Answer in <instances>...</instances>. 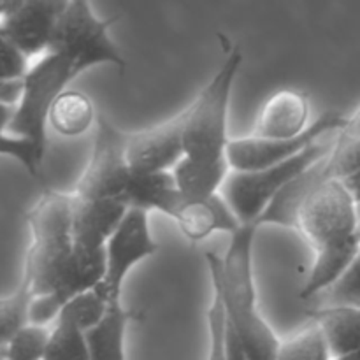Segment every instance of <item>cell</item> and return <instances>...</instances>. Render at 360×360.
Returning <instances> with one entry per match:
<instances>
[{
  "label": "cell",
  "mask_w": 360,
  "mask_h": 360,
  "mask_svg": "<svg viewBox=\"0 0 360 360\" xmlns=\"http://www.w3.org/2000/svg\"><path fill=\"white\" fill-rule=\"evenodd\" d=\"M34 292L28 285H18L16 290L9 295H4L0 301V333L2 345L7 343L18 330L30 323V304Z\"/></svg>",
  "instance_id": "cell-24"
},
{
  "label": "cell",
  "mask_w": 360,
  "mask_h": 360,
  "mask_svg": "<svg viewBox=\"0 0 360 360\" xmlns=\"http://www.w3.org/2000/svg\"><path fill=\"white\" fill-rule=\"evenodd\" d=\"M333 141L320 139L319 143L306 148L297 157L280 162V164L252 169V171H234L232 169L221 186V195L227 199V202L231 204L243 224H248V221L260 224V217L273 204V200L295 178H299L302 172L322 160L333 148Z\"/></svg>",
  "instance_id": "cell-4"
},
{
  "label": "cell",
  "mask_w": 360,
  "mask_h": 360,
  "mask_svg": "<svg viewBox=\"0 0 360 360\" xmlns=\"http://www.w3.org/2000/svg\"><path fill=\"white\" fill-rule=\"evenodd\" d=\"M323 294L329 297V304L360 306V250L347 271Z\"/></svg>",
  "instance_id": "cell-27"
},
{
  "label": "cell",
  "mask_w": 360,
  "mask_h": 360,
  "mask_svg": "<svg viewBox=\"0 0 360 360\" xmlns=\"http://www.w3.org/2000/svg\"><path fill=\"white\" fill-rule=\"evenodd\" d=\"M44 360H91L86 333L69 320L56 319Z\"/></svg>",
  "instance_id": "cell-22"
},
{
  "label": "cell",
  "mask_w": 360,
  "mask_h": 360,
  "mask_svg": "<svg viewBox=\"0 0 360 360\" xmlns=\"http://www.w3.org/2000/svg\"><path fill=\"white\" fill-rule=\"evenodd\" d=\"M30 243L25 255L21 283L34 295L55 288L63 267L74 252L72 192L44 190L27 213Z\"/></svg>",
  "instance_id": "cell-2"
},
{
  "label": "cell",
  "mask_w": 360,
  "mask_h": 360,
  "mask_svg": "<svg viewBox=\"0 0 360 360\" xmlns=\"http://www.w3.org/2000/svg\"><path fill=\"white\" fill-rule=\"evenodd\" d=\"M157 252L158 243L151 234L150 211L130 207L105 245V274L95 288L109 302L122 301L130 271Z\"/></svg>",
  "instance_id": "cell-10"
},
{
  "label": "cell",
  "mask_w": 360,
  "mask_h": 360,
  "mask_svg": "<svg viewBox=\"0 0 360 360\" xmlns=\"http://www.w3.org/2000/svg\"><path fill=\"white\" fill-rule=\"evenodd\" d=\"M241 49L234 48L210 83L185 108V155L197 158L227 157L229 108L241 69Z\"/></svg>",
  "instance_id": "cell-3"
},
{
  "label": "cell",
  "mask_w": 360,
  "mask_h": 360,
  "mask_svg": "<svg viewBox=\"0 0 360 360\" xmlns=\"http://www.w3.org/2000/svg\"><path fill=\"white\" fill-rule=\"evenodd\" d=\"M27 0H0V14L2 18L11 16L13 13H16Z\"/></svg>",
  "instance_id": "cell-32"
},
{
  "label": "cell",
  "mask_w": 360,
  "mask_h": 360,
  "mask_svg": "<svg viewBox=\"0 0 360 360\" xmlns=\"http://www.w3.org/2000/svg\"><path fill=\"white\" fill-rule=\"evenodd\" d=\"M70 0H27L16 13L2 18L0 37H7L28 56L51 49L56 25Z\"/></svg>",
  "instance_id": "cell-12"
},
{
  "label": "cell",
  "mask_w": 360,
  "mask_h": 360,
  "mask_svg": "<svg viewBox=\"0 0 360 360\" xmlns=\"http://www.w3.org/2000/svg\"><path fill=\"white\" fill-rule=\"evenodd\" d=\"M297 231L315 250L359 241V204L343 179H327L306 197L299 211Z\"/></svg>",
  "instance_id": "cell-7"
},
{
  "label": "cell",
  "mask_w": 360,
  "mask_h": 360,
  "mask_svg": "<svg viewBox=\"0 0 360 360\" xmlns=\"http://www.w3.org/2000/svg\"><path fill=\"white\" fill-rule=\"evenodd\" d=\"M311 105L304 91L283 88L271 95L257 116L255 136L295 137L309 129Z\"/></svg>",
  "instance_id": "cell-13"
},
{
  "label": "cell",
  "mask_w": 360,
  "mask_h": 360,
  "mask_svg": "<svg viewBox=\"0 0 360 360\" xmlns=\"http://www.w3.org/2000/svg\"><path fill=\"white\" fill-rule=\"evenodd\" d=\"M74 246L83 250H104L109 238L127 211L120 199H77L74 197Z\"/></svg>",
  "instance_id": "cell-14"
},
{
  "label": "cell",
  "mask_w": 360,
  "mask_h": 360,
  "mask_svg": "<svg viewBox=\"0 0 360 360\" xmlns=\"http://www.w3.org/2000/svg\"><path fill=\"white\" fill-rule=\"evenodd\" d=\"M0 153L20 162L28 174L39 178V169L44 160L46 150L34 139L21 134L0 132Z\"/></svg>",
  "instance_id": "cell-26"
},
{
  "label": "cell",
  "mask_w": 360,
  "mask_h": 360,
  "mask_svg": "<svg viewBox=\"0 0 360 360\" xmlns=\"http://www.w3.org/2000/svg\"><path fill=\"white\" fill-rule=\"evenodd\" d=\"M79 72L62 53L49 49L30 67L25 76V91L20 104L14 105L11 122L2 132H14L34 139L39 146L48 148L49 112L56 98L69 88Z\"/></svg>",
  "instance_id": "cell-5"
},
{
  "label": "cell",
  "mask_w": 360,
  "mask_h": 360,
  "mask_svg": "<svg viewBox=\"0 0 360 360\" xmlns=\"http://www.w3.org/2000/svg\"><path fill=\"white\" fill-rule=\"evenodd\" d=\"M125 202L129 207H139L146 211H158L174 218L183 200L179 186L172 171L136 172L125 192Z\"/></svg>",
  "instance_id": "cell-16"
},
{
  "label": "cell",
  "mask_w": 360,
  "mask_h": 360,
  "mask_svg": "<svg viewBox=\"0 0 360 360\" xmlns=\"http://www.w3.org/2000/svg\"><path fill=\"white\" fill-rule=\"evenodd\" d=\"M97 120L95 105L86 94L67 88L49 112V127L62 137H79Z\"/></svg>",
  "instance_id": "cell-20"
},
{
  "label": "cell",
  "mask_w": 360,
  "mask_h": 360,
  "mask_svg": "<svg viewBox=\"0 0 360 360\" xmlns=\"http://www.w3.org/2000/svg\"><path fill=\"white\" fill-rule=\"evenodd\" d=\"M108 299H105L97 288H91V290H86L83 292V294L70 299V301L62 308L58 319L69 320L74 326L83 329L84 333H88V330L94 329V327L101 322L102 316L108 311Z\"/></svg>",
  "instance_id": "cell-25"
},
{
  "label": "cell",
  "mask_w": 360,
  "mask_h": 360,
  "mask_svg": "<svg viewBox=\"0 0 360 360\" xmlns=\"http://www.w3.org/2000/svg\"><path fill=\"white\" fill-rule=\"evenodd\" d=\"M259 229V221L241 224L231 234L225 255L206 253V262L214 294L220 295L250 360H276L281 340L260 313L257 295L253 250Z\"/></svg>",
  "instance_id": "cell-1"
},
{
  "label": "cell",
  "mask_w": 360,
  "mask_h": 360,
  "mask_svg": "<svg viewBox=\"0 0 360 360\" xmlns=\"http://www.w3.org/2000/svg\"><path fill=\"white\" fill-rule=\"evenodd\" d=\"M127 137L129 132L98 116L90 158L77 179L74 197L84 200L120 199L125 202V192L134 174L127 155Z\"/></svg>",
  "instance_id": "cell-8"
},
{
  "label": "cell",
  "mask_w": 360,
  "mask_h": 360,
  "mask_svg": "<svg viewBox=\"0 0 360 360\" xmlns=\"http://www.w3.org/2000/svg\"><path fill=\"white\" fill-rule=\"evenodd\" d=\"M49 334L48 326L28 323L2 345V360H44Z\"/></svg>",
  "instance_id": "cell-23"
},
{
  "label": "cell",
  "mask_w": 360,
  "mask_h": 360,
  "mask_svg": "<svg viewBox=\"0 0 360 360\" xmlns=\"http://www.w3.org/2000/svg\"><path fill=\"white\" fill-rule=\"evenodd\" d=\"M334 360H360V347L355 348V350L348 352V354L341 355V357H336Z\"/></svg>",
  "instance_id": "cell-33"
},
{
  "label": "cell",
  "mask_w": 360,
  "mask_h": 360,
  "mask_svg": "<svg viewBox=\"0 0 360 360\" xmlns=\"http://www.w3.org/2000/svg\"><path fill=\"white\" fill-rule=\"evenodd\" d=\"M232 167L229 157L197 158L183 155L172 174L179 186L183 200H199L221 192Z\"/></svg>",
  "instance_id": "cell-17"
},
{
  "label": "cell",
  "mask_w": 360,
  "mask_h": 360,
  "mask_svg": "<svg viewBox=\"0 0 360 360\" xmlns=\"http://www.w3.org/2000/svg\"><path fill=\"white\" fill-rule=\"evenodd\" d=\"M334 355L330 352L327 338L322 327L311 320L299 333L290 336L288 340L281 341L278 348L276 360H333Z\"/></svg>",
  "instance_id": "cell-21"
},
{
  "label": "cell",
  "mask_w": 360,
  "mask_h": 360,
  "mask_svg": "<svg viewBox=\"0 0 360 360\" xmlns=\"http://www.w3.org/2000/svg\"><path fill=\"white\" fill-rule=\"evenodd\" d=\"M172 220L179 232L193 243L204 241L217 232L231 236L243 224L221 192L206 199L185 200Z\"/></svg>",
  "instance_id": "cell-15"
},
{
  "label": "cell",
  "mask_w": 360,
  "mask_h": 360,
  "mask_svg": "<svg viewBox=\"0 0 360 360\" xmlns=\"http://www.w3.org/2000/svg\"><path fill=\"white\" fill-rule=\"evenodd\" d=\"M225 350H227V360H250L248 350L243 343L241 336L234 329L227 319V333H225Z\"/></svg>",
  "instance_id": "cell-30"
},
{
  "label": "cell",
  "mask_w": 360,
  "mask_h": 360,
  "mask_svg": "<svg viewBox=\"0 0 360 360\" xmlns=\"http://www.w3.org/2000/svg\"><path fill=\"white\" fill-rule=\"evenodd\" d=\"M116 20L98 18L90 0H70L56 25L51 49L65 55L79 74L98 65L125 70V56L109 34Z\"/></svg>",
  "instance_id": "cell-6"
},
{
  "label": "cell",
  "mask_w": 360,
  "mask_h": 360,
  "mask_svg": "<svg viewBox=\"0 0 360 360\" xmlns=\"http://www.w3.org/2000/svg\"><path fill=\"white\" fill-rule=\"evenodd\" d=\"M308 315L322 327L334 359L360 347V306L327 304Z\"/></svg>",
  "instance_id": "cell-18"
},
{
  "label": "cell",
  "mask_w": 360,
  "mask_h": 360,
  "mask_svg": "<svg viewBox=\"0 0 360 360\" xmlns=\"http://www.w3.org/2000/svg\"><path fill=\"white\" fill-rule=\"evenodd\" d=\"M25 91L23 79H2L0 81V104L18 105Z\"/></svg>",
  "instance_id": "cell-31"
},
{
  "label": "cell",
  "mask_w": 360,
  "mask_h": 360,
  "mask_svg": "<svg viewBox=\"0 0 360 360\" xmlns=\"http://www.w3.org/2000/svg\"><path fill=\"white\" fill-rule=\"evenodd\" d=\"M350 120V115L338 111H327L311 122L309 129L295 137H260L246 136L231 139L227 157L234 171H252L290 160L299 153L319 143L326 136L340 132Z\"/></svg>",
  "instance_id": "cell-9"
},
{
  "label": "cell",
  "mask_w": 360,
  "mask_h": 360,
  "mask_svg": "<svg viewBox=\"0 0 360 360\" xmlns=\"http://www.w3.org/2000/svg\"><path fill=\"white\" fill-rule=\"evenodd\" d=\"M0 42H2V48H0V63H2V67H0V70H2L0 81L23 79L28 70H30V67H28L30 56L7 37H0Z\"/></svg>",
  "instance_id": "cell-29"
},
{
  "label": "cell",
  "mask_w": 360,
  "mask_h": 360,
  "mask_svg": "<svg viewBox=\"0 0 360 360\" xmlns=\"http://www.w3.org/2000/svg\"><path fill=\"white\" fill-rule=\"evenodd\" d=\"M207 329H210V352L207 360H227L225 333H227V311L220 295L214 294L213 304L207 309Z\"/></svg>",
  "instance_id": "cell-28"
},
{
  "label": "cell",
  "mask_w": 360,
  "mask_h": 360,
  "mask_svg": "<svg viewBox=\"0 0 360 360\" xmlns=\"http://www.w3.org/2000/svg\"><path fill=\"white\" fill-rule=\"evenodd\" d=\"M134 313L123 306V301L109 302L101 322L86 333L91 360H127V327Z\"/></svg>",
  "instance_id": "cell-19"
},
{
  "label": "cell",
  "mask_w": 360,
  "mask_h": 360,
  "mask_svg": "<svg viewBox=\"0 0 360 360\" xmlns=\"http://www.w3.org/2000/svg\"><path fill=\"white\" fill-rule=\"evenodd\" d=\"M127 155L136 172L172 171L185 155V109L150 129L129 132Z\"/></svg>",
  "instance_id": "cell-11"
}]
</instances>
